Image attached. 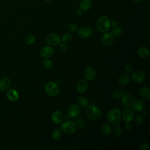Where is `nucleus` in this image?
Masks as SVG:
<instances>
[{"mask_svg": "<svg viewBox=\"0 0 150 150\" xmlns=\"http://www.w3.org/2000/svg\"><path fill=\"white\" fill-rule=\"evenodd\" d=\"M85 110L86 116L93 121L99 120L101 117V111L100 109L96 105H90L86 107Z\"/></svg>", "mask_w": 150, "mask_h": 150, "instance_id": "f257e3e1", "label": "nucleus"}, {"mask_svg": "<svg viewBox=\"0 0 150 150\" xmlns=\"http://www.w3.org/2000/svg\"><path fill=\"white\" fill-rule=\"evenodd\" d=\"M96 27L100 32H106L111 28V21L106 15L101 16L97 21Z\"/></svg>", "mask_w": 150, "mask_h": 150, "instance_id": "f03ea898", "label": "nucleus"}, {"mask_svg": "<svg viewBox=\"0 0 150 150\" xmlns=\"http://www.w3.org/2000/svg\"><path fill=\"white\" fill-rule=\"evenodd\" d=\"M121 118V112L120 109L114 108L111 109L107 114L108 121L114 125L118 124Z\"/></svg>", "mask_w": 150, "mask_h": 150, "instance_id": "7ed1b4c3", "label": "nucleus"}, {"mask_svg": "<svg viewBox=\"0 0 150 150\" xmlns=\"http://www.w3.org/2000/svg\"><path fill=\"white\" fill-rule=\"evenodd\" d=\"M45 91L49 96L56 97L59 94L60 89L56 83L54 81H49L45 85Z\"/></svg>", "mask_w": 150, "mask_h": 150, "instance_id": "20e7f679", "label": "nucleus"}, {"mask_svg": "<svg viewBox=\"0 0 150 150\" xmlns=\"http://www.w3.org/2000/svg\"><path fill=\"white\" fill-rule=\"evenodd\" d=\"M60 128L61 131L67 134H70L76 131L77 126L74 122L70 120H66L62 123Z\"/></svg>", "mask_w": 150, "mask_h": 150, "instance_id": "39448f33", "label": "nucleus"}, {"mask_svg": "<svg viewBox=\"0 0 150 150\" xmlns=\"http://www.w3.org/2000/svg\"><path fill=\"white\" fill-rule=\"evenodd\" d=\"M46 42L49 45L56 46L61 43V38L57 33H52L46 38Z\"/></svg>", "mask_w": 150, "mask_h": 150, "instance_id": "423d86ee", "label": "nucleus"}, {"mask_svg": "<svg viewBox=\"0 0 150 150\" xmlns=\"http://www.w3.org/2000/svg\"><path fill=\"white\" fill-rule=\"evenodd\" d=\"M77 35L81 39H86L89 38L93 33L92 29L88 26H83L78 29Z\"/></svg>", "mask_w": 150, "mask_h": 150, "instance_id": "0eeeda50", "label": "nucleus"}, {"mask_svg": "<svg viewBox=\"0 0 150 150\" xmlns=\"http://www.w3.org/2000/svg\"><path fill=\"white\" fill-rule=\"evenodd\" d=\"M121 99L122 104L126 108L131 107L134 102V97L129 93H124Z\"/></svg>", "mask_w": 150, "mask_h": 150, "instance_id": "6e6552de", "label": "nucleus"}, {"mask_svg": "<svg viewBox=\"0 0 150 150\" xmlns=\"http://www.w3.org/2000/svg\"><path fill=\"white\" fill-rule=\"evenodd\" d=\"M114 40V36L111 32L105 33L101 37V42L105 46L111 45Z\"/></svg>", "mask_w": 150, "mask_h": 150, "instance_id": "1a4fd4ad", "label": "nucleus"}, {"mask_svg": "<svg viewBox=\"0 0 150 150\" xmlns=\"http://www.w3.org/2000/svg\"><path fill=\"white\" fill-rule=\"evenodd\" d=\"M96 76V73L94 69L92 67L88 66L86 68L84 71V78L88 81H93Z\"/></svg>", "mask_w": 150, "mask_h": 150, "instance_id": "9d476101", "label": "nucleus"}, {"mask_svg": "<svg viewBox=\"0 0 150 150\" xmlns=\"http://www.w3.org/2000/svg\"><path fill=\"white\" fill-rule=\"evenodd\" d=\"M131 77L133 81L135 83H141L145 80V74L143 71L137 70L132 74Z\"/></svg>", "mask_w": 150, "mask_h": 150, "instance_id": "9b49d317", "label": "nucleus"}, {"mask_svg": "<svg viewBox=\"0 0 150 150\" xmlns=\"http://www.w3.org/2000/svg\"><path fill=\"white\" fill-rule=\"evenodd\" d=\"M40 55L45 59L50 57L54 53V49L52 46H45L43 47L40 50Z\"/></svg>", "mask_w": 150, "mask_h": 150, "instance_id": "f8f14e48", "label": "nucleus"}, {"mask_svg": "<svg viewBox=\"0 0 150 150\" xmlns=\"http://www.w3.org/2000/svg\"><path fill=\"white\" fill-rule=\"evenodd\" d=\"M122 118L124 122H130L134 118V113L130 108H126L122 113Z\"/></svg>", "mask_w": 150, "mask_h": 150, "instance_id": "ddd939ff", "label": "nucleus"}, {"mask_svg": "<svg viewBox=\"0 0 150 150\" xmlns=\"http://www.w3.org/2000/svg\"><path fill=\"white\" fill-rule=\"evenodd\" d=\"M63 115L62 112L59 110H56L53 112L51 118L53 123L56 124H61L63 120Z\"/></svg>", "mask_w": 150, "mask_h": 150, "instance_id": "4468645a", "label": "nucleus"}, {"mask_svg": "<svg viewBox=\"0 0 150 150\" xmlns=\"http://www.w3.org/2000/svg\"><path fill=\"white\" fill-rule=\"evenodd\" d=\"M80 114V107L76 104H72L70 106L68 110V114L71 118H76Z\"/></svg>", "mask_w": 150, "mask_h": 150, "instance_id": "2eb2a0df", "label": "nucleus"}, {"mask_svg": "<svg viewBox=\"0 0 150 150\" xmlns=\"http://www.w3.org/2000/svg\"><path fill=\"white\" fill-rule=\"evenodd\" d=\"M88 83L86 80L81 79L78 81L76 84V88L79 93H83L86 92L88 88Z\"/></svg>", "mask_w": 150, "mask_h": 150, "instance_id": "dca6fc26", "label": "nucleus"}, {"mask_svg": "<svg viewBox=\"0 0 150 150\" xmlns=\"http://www.w3.org/2000/svg\"><path fill=\"white\" fill-rule=\"evenodd\" d=\"M131 106L135 111L141 112L145 107V103L142 100L138 99L135 101H134Z\"/></svg>", "mask_w": 150, "mask_h": 150, "instance_id": "f3484780", "label": "nucleus"}, {"mask_svg": "<svg viewBox=\"0 0 150 150\" xmlns=\"http://www.w3.org/2000/svg\"><path fill=\"white\" fill-rule=\"evenodd\" d=\"M6 97L10 101H16L19 99V95L18 92L16 90L13 88H11L7 91Z\"/></svg>", "mask_w": 150, "mask_h": 150, "instance_id": "a211bd4d", "label": "nucleus"}, {"mask_svg": "<svg viewBox=\"0 0 150 150\" xmlns=\"http://www.w3.org/2000/svg\"><path fill=\"white\" fill-rule=\"evenodd\" d=\"M11 79L8 77H4L0 80V90L5 91L7 90L11 85Z\"/></svg>", "mask_w": 150, "mask_h": 150, "instance_id": "6ab92c4d", "label": "nucleus"}, {"mask_svg": "<svg viewBox=\"0 0 150 150\" xmlns=\"http://www.w3.org/2000/svg\"><path fill=\"white\" fill-rule=\"evenodd\" d=\"M92 2L91 0H81L79 4L80 8L83 11H87L92 7Z\"/></svg>", "mask_w": 150, "mask_h": 150, "instance_id": "aec40b11", "label": "nucleus"}, {"mask_svg": "<svg viewBox=\"0 0 150 150\" xmlns=\"http://www.w3.org/2000/svg\"><path fill=\"white\" fill-rule=\"evenodd\" d=\"M139 95L141 97L146 100L149 101L150 100V90L147 87H143L139 90Z\"/></svg>", "mask_w": 150, "mask_h": 150, "instance_id": "412c9836", "label": "nucleus"}, {"mask_svg": "<svg viewBox=\"0 0 150 150\" xmlns=\"http://www.w3.org/2000/svg\"><path fill=\"white\" fill-rule=\"evenodd\" d=\"M130 80H131V78L129 75L122 74L118 77V83L120 86H125L129 83Z\"/></svg>", "mask_w": 150, "mask_h": 150, "instance_id": "4be33fe9", "label": "nucleus"}, {"mask_svg": "<svg viewBox=\"0 0 150 150\" xmlns=\"http://www.w3.org/2000/svg\"><path fill=\"white\" fill-rule=\"evenodd\" d=\"M138 54L142 58H146L149 55V50L145 47H141L138 50Z\"/></svg>", "mask_w": 150, "mask_h": 150, "instance_id": "5701e85b", "label": "nucleus"}, {"mask_svg": "<svg viewBox=\"0 0 150 150\" xmlns=\"http://www.w3.org/2000/svg\"><path fill=\"white\" fill-rule=\"evenodd\" d=\"M111 131H112V128L108 122H105L103 124L101 127V132L103 134L108 135L111 134Z\"/></svg>", "mask_w": 150, "mask_h": 150, "instance_id": "b1692460", "label": "nucleus"}, {"mask_svg": "<svg viewBox=\"0 0 150 150\" xmlns=\"http://www.w3.org/2000/svg\"><path fill=\"white\" fill-rule=\"evenodd\" d=\"M77 102H78L79 104L81 107H87L88 105V103H89L88 99L84 96L80 97L77 100Z\"/></svg>", "mask_w": 150, "mask_h": 150, "instance_id": "393cba45", "label": "nucleus"}, {"mask_svg": "<svg viewBox=\"0 0 150 150\" xmlns=\"http://www.w3.org/2000/svg\"><path fill=\"white\" fill-rule=\"evenodd\" d=\"M115 125H116V126L115 127V128L114 129L113 133L115 137L120 138L122 135V129L121 128L120 125L118 124H117Z\"/></svg>", "mask_w": 150, "mask_h": 150, "instance_id": "a878e982", "label": "nucleus"}, {"mask_svg": "<svg viewBox=\"0 0 150 150\" xmlns=\"http://www.w3.org/2000/svg\"><path fill=\"white\" fill-rule=\"evenodd\" d=\"M62 131L60 129H54L52 134V138L55 141L59 140L62 137Z\"/></svg>", "mask_w": 150, "mask_h": 150, "instance_id": "bb28decb", "label": "nucleus"}, {"mask_svg": "<svg viewBox=\"0 0 150 150\" xmlns=\"http://www.w3.org/2000/svg\"><path fill=\"white\" fill-rule=\"evenodd\" d=\"M24 40H25V42L27 45H32L34 43V42L35 41V38L33 35H32L31 34H29L25 37Z\"/></svg>", "mask_w": 150, "mask_h": 150, "instance_id": "cd10ccee", "label": "nucleus"}, {"mask_svg": "<svg viewBox=\"0 0 150 150\" xmlns=\"http://www.w3.org/2000/svg\"><path fill=\"white\" fill-rule=\"evenodd\" d=\"M122 32H123L122 28L118 26L115 28H114L111 30V33L113 34V35L116 36H120L121 35H122Z\"/></svg>", "mask_w": 150, "mask_h": 150, "instance_id": "c85d7f7f", "label": "nucleus"}, {"mask_svg": "<svg viewBox=\"0 0 150 150\" xmlns=\"http://www.w3.org/2000/svg\"><path fill=\"white\" fill-rule=\"evenodd\" d=\"M124 94V93L120 90H115L112 93V96L115 99L121 98Z\"/></svg>", "mask_w": 150, "mask_h": 150, "instance_id": "c756f323", "label": "nucleus"}, {"mask_svg": "<svg viewBox=\"0 0 150 150\" xmlns=\"http://www.w3.org/2000/svg\"><path fill=\"white\" fill-rule=\"evenodd\" d=\"M43 65L46 69H50L52 68V67L53 66V63L51 60L48 59H45L43 61Z\"/></svg>", "mask_w": 150, "mask_h": 150, "instance_id": "7c9ffc66", "label": "nucleus"}, {"mask_svg": "<svg viewBox=\"0 0 150 150\" xmlns=\"http://www.w3.org/2000/svg\"><path fill=\"white\" fill-rule=\"evenodd\" d=\"M71 35L68 32L64 33L62 37V40L64 43H69L71 40Z\"/></svg>", "mask_w": 150, "mask_h": 150, "instance_id": "2f4dec72", "label": "nucleus"}, {"mask_svg": "<svg viewBox=\"0 0 150 150\" xmlns=\"http://www.w3.org/2000/svg\"><path fill=\"white\" fill-rule=\"evenodd\" d=\"M75 124L77 127L79 128H83L85 126V121L82 118H77L76 120Z\"/></svg>", "mask_w": 150, "mask_h": 150, "instance_id": "473e14b6", "label": "nucleus"}, {"mask_svg": "<svg viewBox=\"0 0 150 150\" xmlns=\"http://www.w3.org/2000/svg\"><path fill=\"white\" fill-rule=\"evenodd\" d=\"M68 28H69V29L71 32H76L78 30V25L76 23L73 22L69 23Z\"/></svg>", "mask_w": 150, "mask_h": 150, "instance_id": "72a5a7b5", "label": "nucleus"}, {"mask_svg": "<svg viewBox=\"0 0 150 150\" xmlns=\"http://www.w3.org/2000/svg\"><path fill=\"white\" fill-rule=\"evenodd\" d=\"M134 121H135V123L137 125H139V124H141V123H142L143 122V117L140 114H138L135 117V119H134Z\"/></svg>", "mask_w": 150, "mask_h": 150, "instance_id": "f704fd0d", "label": "nucleus"}, {"mask_svg": "<svg viewBox=\"0 0 150 150\" xmlns=\"http://www.w3.org/2000/svg\"><path fill=\"white\" fill-rule=\"evenodd\" d=\"M124 70L127 73L130 74V73H132L133 71V67L130 64H127L125 66Z\"/></svg>", "mask_w": 150, "mask_h": 150, "instance_id": "c9c22d12", "label": "nucleus"}, {"mask_svg": "<svg viewBox=\"0 0 150 150\" xmlns=\"http://www.w3.org/2000/svg\"><path fill=\"white\" fill-rule=\"evenodd\" d=\"M59 47L60 50L62 52H66L67 50V46L64 43H60L59 44Z\"/></svg>", "mask_w": 150, "mask_h": 150, "instance_id": "e433bc0d", "label": "nucleus"}, {"mask_svg": "<svg viewBox=\"0 0 150 150\" xmlns=\"http://www.w3.org/2000/svg\"><path fill=\"white\" fill-rule=\"evenodd\" d=\"M139 149L141 150H148L149 149V145L147 142H144L140 145Z\"/></svg>", "mask_w": 150, "mask_h": 150, "instance_id": "4c0bfd02", "label": "nucleus"}, {"mask_svg": "<svg viewBox=\"0 0 150 150\" xmlns=\"http://www.w3.org/2000/svg\"><path fill=\"white\" fill-rule=\"evenodd\" d=\"M83 12H84V11H83V10H81L80 8L77 9L76 10V15H77V16H81V15L83 14Z\"/></svg>", "mask_w": 150, "mask_h": 150, "instance_id": "58836bf2", "label": "nucleus"}, {"mask_svg": "<svg viewBox=\"0 0 150 150\" xmlns=\"http://www.w3.org/2000/svg\"><path fill=\"white\" fill-rule=\"evenodd\" d=\"M125 129L127 131H130L132 129V125L130 124V122H126Z\"/></svg>", "mask_w": 150, "mask_h": 150, "instance_id": "ea45409f", "label": "nucleus"}, {"mask_svg": "<svg viewBox=\"0 0 150 150\" xmlns=\"http://www.w3.org/2000/svg\"><path fill=\"white\" fill-rule=\"evenodd\" d=\"M118 26V23L117 21H113L112 22H111V26H112L113 28Z\"/></svg>", "mask_w": 150, "mask_h": 150, "instance_id": "a19ab883", "label": "nucleus"}, {"mask_svg": "<svg viewBox=\"0 0 150 150\" xmlns=\"http://www.w3.org/2000/svg\"><path fill=\"white\" fill-rule=\"evenodd\" d=\"M131 1H132L134 3H135V4H138V3L142 2V1H144V0H131Z\"/></svg>", "mask_w": 150, "mask_h": 150, "instance_id": "79ce46f5", "label": "nucleus"}, {"mask_svg": "<svg viewBox=\"0 0 150 150\" xmlns=\"http://www.w3.org/2000/svg\"><path fill=\"white\" fill-rule=\"evenodd\" d=\"M43 1H45V2H51L52 1H53V0H43Z\"/></svg>", "mask_w": 150, "mask_h": 150, "instance_id": "37998d69", "label": "nucleus"}, {"mask_svg": "<svg viewBox=\"0 0 150 150\" xmlns=\"http://www.w3.org/2000/svg\"><path fill=\"white\" fill-rule=\"evenodd\" d=\"M69 117H70V116L69 115V114H68V115H65V118H66V119H69Z\"/></svg>", "mask_w": 150, "mask_h": 150, "instance_id": "c03bdc74", "label": "nucleus"}]
</instances>
